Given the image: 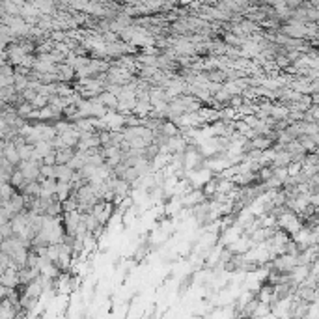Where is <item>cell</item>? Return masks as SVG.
Here are the masks:
<instances>
[{
  "mask_svg": "<svg viewBox=\"0 0 319 319\" xmlns=\"http://www.w3.org/2000/svg\"><path fill=\"white\" fill-rule=\"evenodd\" d=\"M75 170L71 168L69 164H54V178L58 181H69L71 176H73Z\"/></svg>",
  "mask_w": 319,
  "mask_h": 319,
  "instance_id": "cell-1",
  "label": "cell"
}]
</instances>
